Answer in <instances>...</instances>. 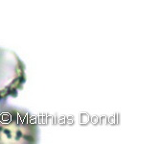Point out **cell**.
<instances>
[{
  "instance_id": "obj_2",
  "label": "cell",
  "mask_w": 160,
  "mask_h": 144,
  "mask_svg": "<svg viewBox=\"0 0 160 144\" xmlns=\"http://www.w3.org/2000/svg\"><path fill=\"white\" fill-rule=\"evenodd\" d=\"M26 83V66L12 50L0 48V104L17 97Z\"/></svg>"
},
{
  "instance_id": "obj_1",
  "label": "cell",
  "mask_w": 160,
  "mask_h": 144,
  "mask_svg": "<svg viewBox=\"0 0 160 144\" xmlns=\"http://www.w3.org/2000/svg\"><path fill=\"white\" fill-rule=\"evenodd\" d=\"M38 140V125L33 115L21 109L0 107V144H33Z\"/></svg>"
}]
</instances>
